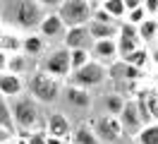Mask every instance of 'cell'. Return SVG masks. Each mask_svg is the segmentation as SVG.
Listing matches in <instances>:
<instances>
[{
  "label": "cell",
  "mask_w": 158,
  "mask_h": 144,
  "mask_svg": "<svg viewBox=\"0 0 158 144\" xmlns=\"http://www.w3.org/2000/svg\"><path fill=\"white\" fill-rule=\"evenodd\" d=\"M62 43H65L69 50H77V48H81V50H91L94 43H96V38L91 36L89 24H81V27H69L67 34H65V38H62Z\"/></svg>",
  "instance_id": "10"
},
{
  "label": "cell",
  "mask_w": 158,
  "mask_h": 144,
  "mask_svg": "<svg viewBox=\"0 0 158 144\" xmlns=\"http://www.w3.org/2000/svg\"><path fill=\"white\" fill-rule=\"evenodd\" d=\"M91 60H94L91 50H81V48L72 50V72H74V70H79V67H84L86 63H91Z\"/></svg>",
  "instance_id": "27"
},
{
  "label": "cell",
  "mask_w": 158,
  "mask_h": 144,
  "mask_svg": "<svg viewBox=\"0 0 158 144\" xmlns=\"http://www.w3.org/2000/svg\"><path fill=\"white\" fill-rule=\"evenodd\" d=\"M58 15L62 17V22L69 27H81V24H89L94 19V5L89 0H65L58 7Z\"/></svg>",
  "instance_id": "6"
},
{
  "label": "cell",
  "mask_w": 158,
  "mask_h": 144,
  "mask_svg": "<svg viewBox=\"0 0 158 144\" xmlns=\"http://www.w3.org/2000/svg\"><path fill=\"white\" fill-rule=\"evenodd\" d=\"M94 130L101 137V142H118L120 137H125V130H122V123H120L118 115L103 113L98 118H94Z\"/></svg>",
  "instance_id": "8"
},
{
  "label": "cell",
  "mask_w": 158,
  "mask_h": 144,
  "mask_svg": "<svg viewBox=\"0 0 158 144\" xmlns=\"http://www.w3.org/2000/svg\"><path fill=\"white\" fill-rule=\"evenodd\" d=\"M39 67L50 72L53 77H58V79H69V75H72V50L65 43L50 46L39 60Z\"/></svg>",
  "instance_id": "3"
},
{
  "label": "cell",
  "mask_w": 158,
  "mask_h": 144,
  "mask_svg": "<svg viewBox=\"0 0 158 144\" xmlns=\"http://www.w3.org/2000/svg\"><path fill=\"white\" fill-rule=\"evenodd\" d=\"M27 91H29L41 106H53L62 94V79L53 77L46 70H36L29 75V82H27Z\"/></svg>",
  "instance_id": "2"
},
{
  "label": "cell",
  "mask_w": 158,
  "mask_h": 144,
  "mask_svg": "<svg viewBox=\"0 0 158 144\" xmlns=\"http://www.w3.org/2000/svg\"><path fill=\"white\" fill-rule=\"evenodd\" d=\"M144 46V41L139 36V27L129 24V22H120V34H118V50L120 60H125L127 55H132L137 48Z\"/></svg>",
  "instance_id": "9"
},
{
  "label": "cell",
  "mask_w": 158,
  "mask_h": 144,
  "mask_svg": "<svg viewBox=\"0 0 158 144\" xmlns=\"http://www.w3.org/2000/svg\"><path fill=\"white\" fill-rule=\"evenodd\" d=\"M156 43H158V38H156Z\"/></svg>",
  "instance_id": "40"
},
{
  "label": "cell",
  "mask_w": 158,
  "mask_h": 144,
  "mask_svg": "<svg viewBox=\"0 0 158 144\" xmlns=\"http://www.w3.org/2000/svg\"><path fill=\"white\" fill-rule=\"evenodd\" d=\"M125 103H127V98L120 94V91H110V94L103 98V108H106V113H110V115H120L122 108H125Z\"/></svg>",
  "instance_id": "21"
},
{
  "label": "cell",
  "mask_w": 158,
  "mask_h": 144,
  "mask_svg": "<svg viewBox=\"0 0 158 144\" xmlns=\"http://www.w3.org/2000/svg\"><path fill=\"white\" fill-rule=\"evenodd\" d=\"M46 132L50 137H58V139H65V142H72V125L62 113H50L46 118Z\"/></svg>",
  "instance_id": "12"
},
{
  "label": "cell",
  "mask_w": 158,
  "mask_h": 144,
  "mask_svg": "<svg viewBox=\"0 0 158 144\" xmlns=\"http://www.w3.org/2000/svg\"><path fill=\"white\" fill-rule=\"evenodd\" d=\"M137 142L139 144H158V120L148 123L146 127L137 134Z\"/></svg>",
  "instance_id": "26"
},
{
  "label": "cell",
  "mask_w": 158,
  "mask_h": 144,
  "mask_svg": "<svg viewBox=\"0 0 158 144\" xmlns=\"http://www.w3.org/2000/svg\"><path fill=\"white\" fill-rule=\"evenodd\" d=\"M24 79L22 75H15V72H0V94H5L7 98H17V96L24 94Z\"/></svg>",
  "instance_id": "15"
},
{
  "label": "cell",
  "mask_w": 158,
  "mask_h": 144,
  "mask_svg": "<svg viewBox=\"0 0 158 144\" xmlns=\"http://www.w3.org/2000/svg\"><path fill=\"white\" fill-rule=\"evenodd\" d=\"M101 7L106 10L108 15H113V19H118V22H125V17H127V5H125V0H106Z\"/></svg>",
  "instance_id": "24"
},
{
  "label": "cell",
  "mask_w": 158,
  "mask_h": 144,
  "mask_svg": "<svg viewBox=\"0 0 158 144\" xmlns=\"http://www.w3.org/2000/svg\"><path fill=\"white\" fill-rule=\"evenodd\" d=\"M29 144H48V132L46 130H36V132H29L27 134Z\"/></svg>",
  "instance_id": "29"
},
{
  "label": "cell",
  "mask_w": 158,
  "mask_h": 144,
  "mask_svg": "<svg viewBox=\"0 0 158 144\" xmlns=\"http://www.w3.org/2000/svg\"><path fill=\"white\" fill-rule=\"evenodd\" d=\"M15 142L17 144H29V139H27V134H19V137H15Z\"/></svg>",
  "instance_id": "35"
},
{
  "label": "cell",
  "mask_w": 158,
  "mask_h": 144,
  "mask_svg": "<svg viewBox=\"0 0 158 144\" xmlns=\"http://www.w3.org/2000/svg\"><path fill=\"white\" fill-rule=\"evenodd\" d=\"M89 29H91V36L96 38V41H103V38H118V34H120V22L108 24V22H96V19H91V22H89Z\"/></svg>",
  "instance_id": "19"
},
{
  "label": "cell",
  "mask_w": 158,
  "mask_h": 144,
  "mask_svg": "<svg viewBox=\"0 0 158 144\" xmlns=\"http://www.w3.org/2000/svg\"><path fill=\"white\" fill-rule=\"evenodd\" d=\"M139 36L144 43H151L158 38V19L156 17H146L141 24H139Z\"/></svg>",
  "instance_id": "23"
},
{
  "label": "cell",
  "mask_w": 158,
  "mask_h": 144,
  "mask_svg": "<svg viewBox=\"0 0 158 144\" xmlns=\"http://www.w3.org/2000/svg\"><path fill=\"white\" fill-rule=\"evenodd\" d=\"M151 63L158 65V48H156V50H151Z\"/></svg>",
  "instance_id": "36"
},
{
  "label": "cell",
  "mask_w": 158,
  "mask_h": 144,
  "mask_svg": "<svg viewBox=\"0 0 158 144\" xmlns=\"http://www.w3.org/2000/svg\"><path fill=\"white\" fill-rule=\"evenodd\" d=\"M36 58L27 55L24 50L19 53H12L10 55V63H7V72H15V75H27V72H36L39 67H36Z\"/></svg>",
  "instance_id": "16"
},
{
  "label": "cell",
  "mask_w": 158,
  "mask_h": 144,
  "mask_svg": "<svg viewBox=\"0 0 158 144\" xmlns=\"http://www.w3.org/2000/svg\"><path fill=\"white\" fill-rule=\"evenodd\" d=\"M156 19H158V15H156Z\"/></svg>",
  "instance_id": "41"
},
{
  "label": "cell",
  "mask_w": 158,
  "mask_h": 144,
  "mask_svg": "<svg viewBox=\"0 0 158 144\" xmlns=\"http://www.w3.org/2000/svg\"><path fill=\"white\" fill-rule=\"evenodd\" d=\"M0 19H2V0H0Z\"/></svg>",
  "instance_id": "38"
},
{
  "label": "cell",
  "mask_w": 158,
  "mask_h": 144,
  "mask_svg": "<svg viewBox=\"0 0 158 144\" xmlns=\"http://www.w3.org/2000/svg\"><path fill=\"white\" fill-rule=\"evenodd\" d=\"M7 144H17V142H15V139H12V142H7Z\"/></svg>",
  "instance_id": "39"
},
{
  "label": "cell",
  "mask_w": 158,
  "mask_h": 144,
  "mask_svg": "<svg viewBox=\"0 0 158 144\" xmlns=\"http://www.w3.org/2000/svg\"><path fill=\"white\" fill-rule=\"evenodd\" d=\"M144 7H146L148 17H156L158 15V0H144Z\"/></svg>",
  "instance_id": "32"
},
{
  "label": "cell",
  "mask_w": 158,
  "mask_h": 144,
  "mask_svg": "<svg viewBox=\"0 0 158 144\" xmlns=\"http://www.w3.org/2000/svg\"><path fill=\"white\" fill-rule=\"evenodd\" d=\"M22 50H24L27 55L41 60V58H43V53H46V38L41 36V34L29 31V34L24 36V41H22Z\"/></svg>",
  "instance_id": "17"
},
{
  "label": "cell",
  "mask_w": 158,
  "mask_h": 144,
  "mask_svg": "<svg viewBox=\"0 0 158 144\" xmlns=\"http://www.w3.org/2000/svg\"><path fill=\"white\" fill-rule=\"evenodd\" d=\"M12 139H15V132L0 125V144H7V142H12Z\"/></svg>",
  "instance_id": "31"
},
{
  "label": "cell",
  "mask_w": 158,
  "mask_h": 144,
  "mask_svg": "<svg viewBox=\"0 0 158 144\" xmlns=\"http://www.w3.org/2000/svg\"><path fill=\"white\" fill-rule=\"evenodd\" d=\"M10 106H12L15 125L19 127V134L36 132L41 127V123H43V111H41V103L31 94H22V96H17V98H10Z\"/></svg>",
  "instance_id": "1"
},
{
  "label": "cell",
  "mask_w": 158,
  "mask_h": 144,
  "mask_svg": "<svg viewBox=\"0 0 158 144\" xmlns=\"http://www.w3.org/2000/svg\"><path fill=\"white\" fill-rule=\"evenodd\" d=\"M108 79H110V67H106V63H101V60H91L69 75V84H77L94 91V89L103 86Z\"/></svg>",
  "instance_id": "4"
},
{
  "label": "cell",
  "mask_w": 158,
  "mask_h": 144,
  "mask_svg": "<svg viewBox=\"0 0 158 144\" xmlns=\"http://www.w3.org/2000/svg\"><path fill=\"white\" fill-rule=\"evenodd\" d=\"M125 5H127V10H134L139 5H144V0H125Z\"/></svg>",
  "instance_id": "34"
},
{
  "label": "cell",
  "mask_w": 158,
  "mask_h": 144,
  "mask_svg": "<svg viewBox=\"0 0 158 144\" xmlns=\"http://www.w3.org/2000/svg\"><path fill=\"white\" fill-rule=\"evenodd\" d=\"M0 125L7 127V130H12V132H17V125H15V118H12L10 98L5 94H0Z\"/></svg>",
  "instance_id": "22"
},
{
  "label": "cell",
  "mask_w": 158,
  "mask_h": 144,
  "mask_svg": "<svg viewBox=\"0 0 158 144\" xmlns=\"http://www.w3.org/2000/svg\"><path fill=\"white\" fill-rule=\"evenodd\" d=\"M91 55L94 60H101V63H118L120 60V50H118V38H103V41H96L94 48H91Z\"/></svg>",
  "instance_id": "14"
},
{
  "label": "cell",
  "mask_w": 158,
  "mask_h": 144,
  "mask_svg": "<svg viewBox=\"0 0 158 144\" xmlns=\"http://www.w3.org/2000/svg\"><path fill=\"white\" fill-rule=\"evenodd\" d=\"M125 63H129V65L141 67V70H144V67H146L148 63H151V50L141 46V48H137V50H134L132 55H127V58H125Z\"/></svg>",
  "instance_id": "25"
},
{
  "label": "cell",
  "mask_w": 158,
  "mask_h": 144,
  "mask_svg": "<svg viewBox=\"0 0 158 144\" xmlns=\"http://www.w3.org/2000/svg\"><path fill=\"white\" fill-rule=\"evenodd\" d=\"M72 144H103L91 123H79L72 132Z\"/></svg>",
  "instance_id": "18"
},
{
  "label": "cell",
  "mask_w": 158,
  "mask_h": 144,
  "mask_svg": "<svg viewBox=\"0 0 158 144\" xmlns=\"http://www.w3.org/2000/svg\"><path fill=\"white\" fill-rule=\"evenodd\" d=\"M46 19V7L36 0H19L15 7V27L22 31H39L41 22Z\"/></svg>",
  "instance_id": "5"
},
{
  "label": "cell",
  "mask_w": 158,
  "mask_h": 144,
  "mask_svg": "<svg viewBox=\"0 0 158 144\" xmlns=\"http://www.w3.org/2000/svg\"><path fill=\"white\" fill-rule=\"evenodd\" d=\"M36 2H41V5H43V7H50V10H58L60 5H62V2H65V0H36Z\"/></svg>",
  "instance_id": "33"
},
{
  "label": "cell",
  "mask_w": 158,
  "mask_h": 144,
  "mask_svg": "<svg viewBox=\"0 0 158 144\" xmlns=\"http://www.w3.org/2000/svg\"><path fill=\"white\" fill-rule=\"evenodd\" d=\"M62 94H65V101L69 106H74L77 111H89L91 103H94V96H91L89 89H84V86H77V84H67L62 89Z\"/></svg>",
  "instance_id": "13"
},
{
  "label": "cell",
  "mask_w": 158,
  "mask_h": 144,
  "mask_svg": "<svg viewBox=\"0 0 158 144\" xmlns=\"http://www.w3.org/2000/svg\"><path fill=\"white\" fill-rule=\"evenodd\" d=\"M39 34L46 41H55V38H65V34H67V24L62 22V17L58 15V10L55 12H48L46 15V19L41 22L39 27Z\"/></svg>",
  "instance_id": "11"
},
{
  "label": "cell",
  "mask_w": 158,
  "mask_h": 144,
  "mask_svg": "<svg viewBox=\"0 0 158 144\" xmlns=\"http://www.w3.org/2000/svg\"><path fill=\"white\" fill-rule=\"evenodd\" d=\"M148 17V12H146V7L144 5H139V7H134V10H129L127 12V17H125V22H129V24H134V27H139L144 19Z\"/></svg>",
  "instance_id": "28"
},
{
  "label": "cell",
  "mask_w": 158,
  "mask_h": 144,
  "mask_svg": "<svg viewBox=\"0 0 158 144\" xmlns=\"http://www.w3.org/2000/svg\"><path fill=\"white\" fill-rule=\"evenodd\" d=\"M118 118H120L122 130H125L127 137H137V134L148 125L144 111H141L139 103H137V98H127V103H125V108H122V113H120Z\"/></svg>",
  "instance_id": "7"
},
{
  "label": "cell",
  "mask_w": 158,
  "mask_h": 144,
  "mask_svg": "<svg viewBox=\"0 0 158 144\" xmlns=\"http://www.w3.org/2000/svg\"><path fill=\"white\" fill-rule=\"evenodd\" d=\"M91 5H94V7H101V5H103V2H106V0H89Z\"/></svg>",
  "instance_id": "37"
},
{
  "label": "cell",
  "mask_w": 158,
  "mask_h": 144,
  "mask_svg": "<svg viewBox=\"0 0 158 144\" xmlns=\"http://www.w3.org/2000/svg\"><path fill=\"white\" fill-rule=\"evenodd\" d=\"M94 19L96 22H108V24H115L118 19H113V15H108L103 7H94Z\"/></svg>",
  "instance_id": "30"
},
{
  "label": "cell",
  "mask_w": 158,
  "mask_h": 144,
  "mask_svg": "<svg viewBox=\"0 0 158 144\" xmlns=\"http://www.w3.org/2000/svg\"><path fill=\"white\" fill-rule=\"evenodd\" d=\"M22 41H24V36H17L15 31H2L0 29V50L2 53H19L22 50Z\"/></svg>",
  "instance_id": "20"
}]
</instances>
